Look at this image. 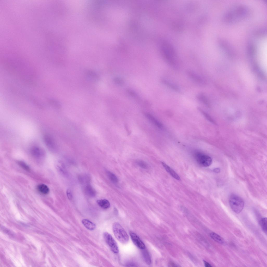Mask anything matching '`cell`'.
Here are the masks:
<instances>
[{
  "instance_id": "obj_1",
  "label": "cell",
  "mask_w": 267,
  "mask_h": 267,
  "mask_svg": "<svg viewBox=\"0 0 267 267\" xmlns=\"http://www.w3.org/2000/svg\"><path fill=\"white\" fill-rule=\"evenodd\" d=\"M161 50L162 57L166 63L172 68H177L176 54L172 46L167 43L164 42L161 46Z\"/></svg>"
},
{
  "instance_id": "obj_2",
  "label": "cell",
  "mask_w": 267,
  "mask_h": 267,
  "mask_svg": "<svg viewBox=\"0 0 267 267\" xmlns=\"http://www.w3.org/2000/svg\"><path fill=\"white\" fill-rule=\"evenodd\" d=\"M229 203L232 210L235 213L239 214L242 210L244 205L243 199L235 194H232L229 198Z\"/></svg>"
},
{
  "instance_id": "obj_3",
  "label": "cell",
  "mask_w": 267,
  "mask_h": 267,
  "mask_svg": "<svg viewBox=\"0 0 267 267\" xmlns=\"http://www.w3.org/2000/svg\"><path fill=\"white\" fill-rule=\"evenodd\" d=\"M113 230L116 238L123 244L127 243L129 240V236L122 226L117 222L113 225Z\"/></svg>"
},
{
  "instance_id": "obj_4",
  "label": "cell",
  "mask_w": 267,
  "mask_h": 267,
  "mask_svg": "<svg viewBox=\"0 0 267 267\" xmlns=\"http://www.w3.org/2000/svg\"><path fill=\"white\" fill-rule=\"evenodd\" d=\"M194 157L197 163L201 166L207 167L211 164L212 159L208 155L199 152H197L195 153Z\"/></svg>"
},
{
  "instance_id": "obj_5",
  "label": "cell",
  "mask_w": 267,
  "mask_h": 267,
  "mask_svg": "<svg viewBox=\"0 0 267 267\" xmlns=\"http://www.w3.org/2000/svg\"><path fill=\"white\" fill-rule=\"evenodd\" d=\"M104 236L105 241L111 251L114 253H118L119 249L117 244L112 236L107 232L104 233Z\"/></svg>"
},
{
  "instance_id": "obj_6",
  "label": "cell",
  "mask_w": 267,
  "mask_h": 267,
  "mask_svg": "<svg viewBox=\"0 0 267 267\" xmlns=\"http://www.w3.org/2000/svg\"><path fill=\"white\" fill-rule=\"evenodd\" d=\"M187 73L189 77L197 84L201 86L206 84L205 81L203 78L193 71L189 70Z\"/></svg>"
},
{
  "instance_id": "obj_7",
  "label": "cell",
  "mask_w": 267,
  "mask_h": 267,
  "mask_svg": "<svg viewBox=\"0 0 267 267\" xmlns=\"http://www.w3.org/2000/svg\"><path fill=\"white\" fill-rule=\"evenodd\" d=\"M130 234L133 242L136 246L142 250L145 248L144 243L135 233L131 232Z\"/></svg>"
},
{
  "instance_id": "obj_8",
  "label": "cell",
  "mask_w": 267,
  "mask_h": 267,
  "mask_svg": "<svg viewBox=\"0 0 267 267\" xmlns=\"http://www.w3.org/2000/svg\"><path fill=\"white\" fill-rule=\"evenodd\" d=\"M85 74L87 78L92 82H96L99 80V76L95 72L93 71L87 70L85 71Z\"/></svg>"
},
{
  "instance_id": "obj_9",
  "label": "cell",
  "mask_w": 267,
  "mask_h": 267,
  "mask_svg": "<svg viewBox=\"0 0 267 267\" xmlns=\"http://www.w3.org/2000/svg\"><path fill=\"white\" fill-rule=\"evenodd\" d=\"M161 82L164 85L173 90L175 91L178 93H180V90L179 87L176 85L166 79L161 78Z\"/></svg>"
},
{
  "instance_id": "obj_10",
  "label": "cell",
  "mask_w": 267,
  "mask_h": 267,
  "mask_svg": "<svg viewBox=\"0 0 267 267\" xmlns=\"http://www.w3.org/2000/svg\"><path fill=\"white\" fill-rule=\"evenodd\" d=\"M31 153L34 156L37 158H40L44 156L45 152L44 150L39 147H34L31 148Z\"/></svg>"
},
{
  "instance_id": "obj_11",
  "label": "cell",
  "mask_w": 267,
  "mask_h": 267,
  "mask_svg": "<svg viewBox=\"0 0 267 267\" xmlns=\"http://www.w3.org/2000/svg\"><path fill=\"white\" fill-rule=\"evenodd\" d=\"M162 164L166 170L173 177L178 180H181L179 176L172 169L163 162H162Z\"/></svg>"
},
{
  "instance_id": "obj_12",
  "label": "cell",
  "mask_w": 267,
  "mask_h": 267,
  "mask_svg": "<svg viewBox=\"0 0 267 267\" xmlns=\"http://www.w3.org/2000/svg\"><path fill=\"white\" fill-rule=\"evenodd\" d=\"M82 222L84 226L89 230H93L95 228V225L87 219H83L82 221Z\"/></svg>"
},
{
  "instance_id": "obj_13",
  "label": "cell",
  "mask_w": 267,
  "mask_h": 267,
  "mask_svg": "<svg viewBox=\"0 0 267 267\" xmlns=\"http://www.w3.org/2000/svg\"><path fill=\"white\" fill-rule=\"evenodd\" d=\"M210 236L213 240L216 242L221 244H223L224 240L222 238L217 234L214 232H212L210 233Z\"/></svg>"
},
{
  "instance_id": "obj_14",
  "label": "cell",
  "mask_w": 267,
  "mask_h": 267,
  "mask_svg": "<svg viewBox=\"0 0 267 267\" xmlns=\"http://www.w3.org/2000/svg\"><path fill=\"white\" fill-rule=\"evenodd\" d=\"M142 250V256L145 262L148 265H150L151 263V260L148 251L145 248Z\"/></svg>"
},
{
  "instance_id": "obj_15",
  "label": "cell",
  "mask_w": 267,
  "mask_h": 267,
  "mask_svg": "<svg viewBox=\"0 0 267 267\" xmlns=\"http://www.w3.org/2000/svg\"><path fill=\"white\" fill-rule=\"evenodd\" d=\"M37 189L40 192L45 195L47 194L49 191V189L48 187L46 185L43 184L38 185L37 186Z\"/></svg>"
},
{
  "instance_id": "obj_16",
  "label": "cell",
  "mask_w": 267,
  "mask_h": 267,
  "mask_svg": "<svg viewBox=\"0 0 267 267\" xmlns=\"http://www.w3.org/2000/svg\"><path fill=\"white\" fill-rule=\"evenodd\" d=\"M98 204L101 208L104 209H107L110 206L109 202L106 199L98 200L97 201Z\"/></svg>"
},
{
  "instance_id": "obj_17",
  "label": "cell",
  "mask_w": 267,
  "mask_h": 267,
  "mask_svg": "<svg viewBox=\"0 0 267 267\" xmlns=\"http://www.w3.org/2000/svg\"><path fill=\"white\" fill-rule=\"evenodd\" d=\"M145 115L149 120L155 126L159 127L161 126L160 124L151 114L148 113H146Z\"/></svg>"
},
{
  "instance_id": "obj_18",
  "label": "cell",
  "mask_w": 267,
  "mask_h": 267,
  "mask_svg": "<svg viewBox=\"0 0 267 267\" xmlns=\"http://www.w3.org/2000/svg\"><path fill=\"white\" fill-rule=\"evenodd\" d=\"M196 97L200 101L206 105L209 104L208 100L206 96L202 93L199 94L197 95Z\"/></svg>"
},
{
  "instance_id": "obj_19",
  "label": "cell",
  "mask_w": 267,
  "mask_h": 267,
  "mask_svg": "<svg viewBox=\"0 0 267 267\" xmlns=\"http://www.w3.org/2000/svg\"><path fill=\"white\" fill-rule=\"evenodd\" d=\"M85 191L87 194L90 196L94 197L96 195L95 190L90 185L86 186L85 188Z\"/></svg>"
},
{
  "instance_id": "obj_20",
  "label": "cell",
  "mask_w": 267,
  "mask_h": 267,
  "mask_svg": "<svg viewBox=\"0 0 267 267\" xmlns=\"http://www.w3.org/2000/svg\"><path fill=\"white\" fill-rule=\"evenodd\" d=\"M260 224L263 231L266 234H267V218L264 217L261 219L260 221Z\"/></svg>"
},
{
  "instance_id": "obj_21",
  "label": "cell",
  "mask_w": 267,
  "mask_h": 267,
  "mask_svg": "<svg viewBox=\"0 0 267 267\" xmlns=\"http://www.w3.org/2000/svg\"><path fill=\"white\" fill-rule=\"evenodd\" d=\"M107 175L108 178L112 181L114 183L118 182V178L114 174L111 172L108 171L107 172Z\"/></svg>"
},
{
  "instance_id": "obj_22",
  "label": "cell",
  "mask_w": 267,
  "mask_h": 267,
  "mask_svg": "<svg viewBox=\"0 0 267 267\" xmlns=\"http://www.w3.org/2000/svg\"><path fill=\"white\" fill-rule=\"evenodd\" d=\"M45 142L46 144L50 148H52L53 146V142L52 139L50 137L46 136L44 138Z\"/></svg>"
},
{
  "instance_id": "obj_23",
  "label": "cell",
  "mask_w": 267,
  "mask_h": 267,
  "mask_svg": "<svg viewBox=\"0 0 267 267\" xmlns=\"http://www.w3.org/2000/svg\"><path fill=\"white\" fill-rule=\"evenodd\" d=\"M136 163L137 165L142 168L147 169L148 168L147 164L142 160H137L136 161Z\"/></svg>"
},
{
  "instance_id": "obj_24",
  "label": "cell",
  "mask_w": 267,
  "mask_h": 267,
  "mask_svg": "<svg viewBox=\"0 0 267 267\" xmlns=\"http://www.w3.org/2000/svg\"><path fill=\"white\" fill-rule=\"evenodd\" d=\"M18 163L21 167L25 170L27 171L29 170V167L24 162L22 161H19L18 162Z\"/></svg>"
},
{
  "instance_id": "obj_25",
  "label": "cell",
  "mask_w": 267,
  "mask_h": 267,
  "mask_svg": "<svg viewBox=\"0 0 267 267\" xmlns=\"http://www.w3.org/2000/svg\"><path fill=\"white\" fill-rule=\"evenodd\" d=\"M114 81L116 84L119 85H123L124 83L123 80L119 77H116L114 79Z\"/></svg>"
},
{
  "instance_id": "obj_26",
  "label": "cell",
  "mask_w": 267,
  "mask_h": 267,
  "mask_svg": "<svg viewBox=\"0 0 267 267\" xmlns=\"http://www.w3.org/2000/svg\"><path fill=\"white\" fill-rule=\"evenodd\" d=\"M128 92L132 97L135 98L139 99V97H138L137 94L135 92L132 90L129 89L128 90Z\"/></svg>"
},
{
  "instance_id": "obj_27",
  "label": "cell",
  "mask_w": 267,
  "mask_h": 267,
  "mask_svg": "<svg viewBox=\"0 0 267 267\" xmlns=\"http://www.w3.org/2000/svg\"><path fill=\"white\" fill-rule=\"evenodd\" d=\"M2 228V230L8 235L10 236H13L14 235V234L11 232L10 230H9L8 229H7V228H5L4 227H1Z\"/></svg>"
},
{
  "instance_id": "obj_28",
  "label": "cell",
  "mask_w": 267,
  "mask_h": 267,
  "mask_svg": "<svg viewBox=\"0 0 267 267\" xmlns=\"http://www.w3.org/2000/svg\"><path fill=\"white\" fill-rule=\"evenodd\" d=\"M67 195L69 199H71L72 198V195L70 190L68 189L66 192Z\"/></svg>"
},
{
  "instance_id": "obj_29",
  "label": "cell",
  "mask_w": 267,
  "mask_h": 267,
  "mask_svg": "<svg viewBox=\"0 0 267 267\" xmlns=\"http://www.w3.org/2000/svg\"><path fill=\"white\" fill-rule=\"evenodd\" d=\"M205 266L206 267H211L212 266L208 263L205 260L203 261Z\"/></svg>"
},
{
  "instance_id": "obj_30",
  "label": "cell",
  "mask_w": 267,
  "mask_h": 267,
  "mask_svg": "<svg viewBox=\"0 0 267 267\" xmlns=\"http://www.w3.org/2000/svg\"><path fill=\"white\" fill-rule=\"evenodd\" d=\"M220 169L218 168H216L214 170V171L216 173H218L220 172Z\"/></svg>"
}]
</instances>
